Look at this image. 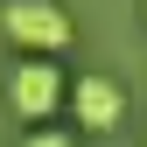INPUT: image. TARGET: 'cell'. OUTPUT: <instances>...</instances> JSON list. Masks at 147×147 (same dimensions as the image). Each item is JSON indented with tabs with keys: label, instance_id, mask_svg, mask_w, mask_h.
Instances as JSON below:
<instances>
[{
	"label": "cell",
	"instance_id": "obj_2",
	"mask_svg": "<svg viewBox=\"0 0 147 147\" xmlns=\"http://www.w3.org/2000/svg\"><path fill=\"white\" fill-rule=\"evenodd\" d=\"M0 35L21 56H56V49H70L77 21L63 0H0Z\"/></svg>",
	"mask_w": 147,
	"mask_h": 147
},
{
	"label": "cell",
	"instance_id": "obj_1",
	"mask_svg": "<svg viewBox=\"0 0 147 147\" xmlns=\"http://www.w3.org/2000/svg\"><path fill=\"white\" fill-rule=\"evenodd\" d=\"M0 91H7V112L21 119L28 133L56 119V105H70V77L56 70V56H21V63L7 70V84H0Z\"/></svg>",
	"mask_w": 147,
	"mask_h": 147
},
{
	"label": "cell",
	"instance_id": "obj_4",
	"mask_svg": "<svg viewBox=\"0 0 147 147\" xmlns=\"http://www.w3.org/2000/svg\"><path fill=\"white\" fill-rule=\"evenodd\" d=\"M21 147H77V133H56V126H35V133H21Z\"/></svg>",
	"mask_w": 147,
	"mask_h": 147
},
{
	"label": "cell",
	"instance_id": "obj_3",
	"mask_svg": "<svg viewBox=\"0 0 147 147\" xmlns=\"http://www.w3.org/2000/svg\"><path fill=\"white\" fill-rule=\"evenodd\" d=\"M70 112H77L84 133H112V126L126 119V91L112 77H77L70 84Z\"/></svg>",
	"mask_w": 147,
	"mask_h": 147
}]
</instances>
